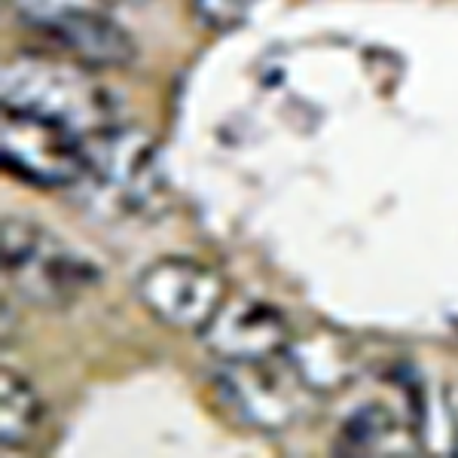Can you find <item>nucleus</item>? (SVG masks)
Masks as SVG:
<instances>
[{
    "mask_svg": "<svg viewBox=\"0 0 458 458\" xmlns=\"http://www.w3.org/2000/svg\"><path fill=\"white\" fill-rule=\"evenodd\" d=\"M4 107L62 123L83 138L116 125L114 95L86 64H64L43 55H16L6 62Z\"/></svg>",
    "mask_w": 458,
    "mask_h": 458,
    "instance_id": "obj_1",
    "label": "nucleus"
},
{
    "mask_svg": "<svg viewBox=\"0 0 458 458\" xmlns=\"http://www.w3.org/2000/svg\"><path fill=\"white\" fill-rule=\"evenodd\" d=\"M4 272L13 287L31 302L62 309L98 282V269L89 257L64 245L55 233L34 220H4Z\"/></svg>",
    "mask_w": 458,
    "mask_h": 458,
    "instance_id": "obj_2",
    "label": "nucleus"
},
{
    "mask_svg": "<svg viewBox=\"0 0 458 458\" xmlns=\"http://www.w3.org/2000/svg\"><path fill=\"white\" fill-rule=\"evenodd\" d=\"M16 10L86 68H123L135 58V40L110 16L107 0H16Z\"/></svg>",
    "mask_w": 458,
    "mask_h": 458,
    "instance_id": "obj_3",
    "label": "nucleus"
},
{
    "mask_svg": "<svg viewBox=\"0 0 458 458\" xmlns=\"http://www.w3.org/2000/svg\"><path fill=\"white\" fill-rule=\"evenodd\" d=\"M107 211L135 214L159 193L157 153L144 135L110 125L86 138L83 181Z\"/></svg>",
    "mask_w": 458,
    "mask_h": 458,
    "instance_id": "obj_4",
    "label": "nucleus"
},
{
    "mask_svg": "<svg viewBox=\"0 0 458 458\" xmlns=\"http://www.w3.org/2000/svg\"><path fill=\"white\" fill-rule=\"evenodd\" d=\"M4 165L34 187H77L86 174V138L34 114L4 107Z\"/></svg>",
    "mask_w": 458,
    "mask_h": 458,
    "instance_id": "obj_5",
    "label": "nucleus"
},
{
    "mask_svg": "<svg viewBox=\"0 0 458 458\" xmlns=\"http://www.w3.org/2000/svg\"><path fill=\"white\" fill-rule=\"evenodd\" d=\"M138 300L153 318L174 330L202 334L226 300V284L214 266L193 257H162L135 282Z\"/></svg>",
    "mask_w": 458,
    "mask_h": 458,
    "instance_id": "obj_6",
    "label": "nucleus"
},
{
    "mask_svg": "<svg viewBox=\"0 0 458 458\" xmlns=\"http://www.w3.org/2000/svg\"><path fill=\"white\" fill-rule=\"evenodd\" d=\"M202 339L208 352L224 364L272 360L291 349V330L284 315L269 302L250 297L224 300L217 315L202 330Z\"/></svg>",
    "mask_w": 458,
    "mask_h": 458,
    "instance_id": "obj_7",
    "label": "nucleus"
},
{
    "mask_svg": "<svg viewBox=\"0 0 458 458\" xmlns=\"http://www.w3.org/2000/svg\"><path fill=\"white\" fill-rule=\"evenodd\" d=\"M282 360V358H272ZM272 360H250V364H226L214 376L220 403L239 422L260 431H282L297 416V401L287 379L272 367Z\"/></svg>",
    "mask_w": 458,
    "mask_h": 458,
    "instance_id": "obj_8",
    "label": "nucleus"
},
{
    "mask_svg": "<svg viewBox=\"0 0 458 458\" xmlns=\"http://www.w3.org/2000/svg\"><path fill=\"white\" fill-rule=\"evenodd\" d=\"M419 449L422 443L416 440V431H410L382 403H364L354 410L339 428L336 440V453L345 455H410Z\"/></svg>",
    "mask_w": 458,
    "mask_h": 458,
    "instance_id": "obj_9",
    "label": "nucleus"
},
{
    "mask_svg": "<svg viewBox=\"0 0 458 458\" xmlns=\"http://www.w3.org/2000/svg\"><path fill=\"white\" fill-rule=\"evenodd\" d=\"M287 360L297 370L302 386L318 391H336L349 386L352 376L358 373V358H354L349 339L339 334H321L309 343L291 345Z\"/></svg>",
    "mask_w": 458,
    "mask_h": 458,
    "instance_id": "obj_10",
    "label": "nucleus"
},
{
    "mask_svg": "<svg viewBox=\"0 0 458 458\" xmlns=\"http://www.w3.org/2000/svg\"><path fill=\"white\" fill-rule=\"evenodd\" d=\"M43 422V403L37 388L19 373H0V443L4 449H19L37 434Z\"/></svg>",
    "mask_w": 458,
    "mask_h": 458,
    "instance_id": "obj_11",
    "label": "nucleus"
},
{
    "mask_svg": "<svg viewBox=\"0 0 458 458\" xmlns=\"http://www.w3.org/2000/svg\"><path fill=\"white\" fill-rule=\"evenodd\" d=\"M257 0H193V16L208 31H233L248 19Z\"/></svg>",
    "mask_w": 458,
    "mask_h": 458,
    "instance_id": "obj_12",
    "label": "nucleus"
}]
</instances>
